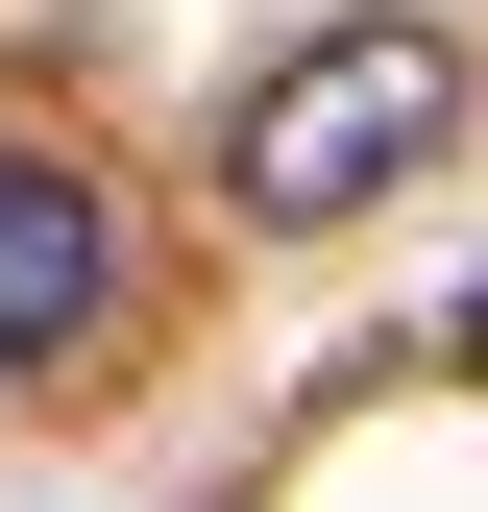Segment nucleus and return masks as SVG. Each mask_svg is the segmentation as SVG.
Masks as SVG:
<instances>
[{
	"instance_id": "f257e3e1",
	"label": "nucleus",
	"mask_w": 488,
	"mask_h": 512,
	"mask_svg": "<svg viewBox=\"0 0 488 512\" xmlns=\"http://www.w3.org/2000/svg\"><path fill=\"white\" fill-rule=\"evenodd\" d=\"M440 122H464V49H440V25H318V49H269V74H244L220 196L269 220V244H318V220L391 196V171H440Z\"/></svg>"
},
{
	"instance_id": "f03ea898",
	"label": "nucleus",
	"mask_w": 488,
	"mask_h": 512,
	"mask_svg": "<svg viewBox=\"0 0 488 512\" xmlns=\"http://www.w3.org/2000/svg\"><path fill=\"white\" fill-rule=\"evenodd\" d=\"M98 293H122V220H98V171L0 122V366H74V342H98Z\"/></svg>"
},
{
	"instance_id": "7ed1b4c3",
	"label": "nucleus",
	"mask_w": 488,
	"mask_h": 512,
	"mask_svg": "<svg viewBox=\"0 0 488 512\" xmlns=\"http://www.w3.org/2000/svg\"><path fill=\"white\" fill-rule=\"evenodd\" d=\"M464 366H488V293H464Z\"/></svg>"
}]
</instances>
